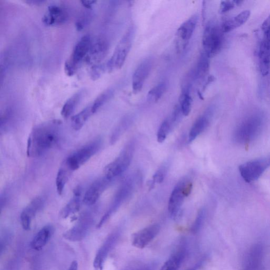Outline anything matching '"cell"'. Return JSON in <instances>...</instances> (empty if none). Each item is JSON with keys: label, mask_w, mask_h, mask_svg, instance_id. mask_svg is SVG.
<instances>
[{"label": "cell", "mask_w": 270, "mask_h": 270, "mask_svg": "<svg viewBox=\"0 0 270 270\" xmlns=\"http://www.w3.org/2000/svg\"><path fill=\"white\" fill-rule=\"evenodd\" d=\"M62 122L54 120L42 123L31 133L27 142V155L38 157L57 145L61 136Z\"/></svg>", "instance_id": "cell-1"}, {"label": "cell", "mask_w": 270, "mask_h": 270, "mask_svg": "<svg viewBox=\"0 0 270 270\" xmlns=\"http://www.w3.org/2000/svg\"><path fill=\"white\" fill-rule=\"evenodd\" d=\"M223 34L221 28L216 23H208L202 35V44L204 53L213 58L220 52L223 44Z\"/></svg>", "instance_id": "cell-2"}, {"label": "cell", "mask_w": 270, "mask_h": 270, "mask_svg": "<svg viewBox=\"0 0 270 270\" xmlns=\"http://www.w3.org/2000/svg\"><path fill=\"white\" fill-rule=\"evenodd\" d=\"M92 40L89 35L83 36L75 44L69 59L65 64V71L67 75H73L79 68V66L89 53Z\"/></svg>", "instance_id": "cell-3"}, {"label": "cell", "mask_w": 270, "mask_h": 270, "mask_svg": "<svg viewBox=\"0 0 270 270\" xmlns=\"http://www.w3.org/2000/svg\"><path fill=\"white\" fill-rule=\"evenodd\" d=\"M134 33V28L132 27L125 34L106 65L108 71L113 72L122 68L130 52Z\"/></svg>", "instance_id": "cell-4"}, {"label": "cell", "mask_w": 270, "mask_h": 270, "mask_svg": "<svg viewBox=\"0 0 270 270\" xmlns=\"http://www.w3.org/2000/svg\"><path fill=\"white\" fill-rule=\"evenodd\" d=\"M263 125V116L259 114L252 115L238 127L235 131L234 138L240 143L249 142L258 136Z\"/></svg>", "instance_id": "cell-5"}, {"label": "cell", "mask_w": 270, "mask_h": 270, "mask_svg": "<svg viewBox=\"0 0 270 270\" xmlns=\"http://www.w3.org/2000/svg\"><path fill=\"white\" fill-rule=\"evenodd\" d=\"M134 150V143L132 142L125 147L119 156L105 167L104 170L105 177L113 180L128 170L132 162Z\"/></svg>", "instance_id": "cell-6"}, {"label": "cell", "mask_w": 270, "mask_h": 270, "mask_svg": "<svg viewBox=\"0 0 270 270\" xmlns=\"http://www.w3.org/2000/svg\"><path fill=\"white\" fill-rule=\"evenodd\" d=\"M101 146L100 139L93 141L74 152L66 159L65 164L71 171L77 170L97 153Z\"/></svg>", "instance_id": "cell-7"}, {"label": "cell", "mask_w": 270, "mask_h": 270, "mask_svg": "<svg viewBox=\"0 0 270 270\" xmlns=\"http://www.w3.org/2000/svg\"><path fill=\"white\" fill-rule=\"evenodd\" d=\"M270 166V156L244 163L240 166L239 171L245 181L251 183L259 179Z\"/></svg>", "instance_id": "cell-8"}, {"label": "cell", "mask_w": 270, "mask_h": 270, "mask_svg": "<svg viewBox=\"0 0 270 270\" xmlns=\"http://www.w3.org/2000/svg\"><path fill=\"white\" fill-rule=\"evenodd\" d=\"M192 183L187 180L180 181L173 191L168 202V211L172 216L178 214L186 197L191 193Z\"/></svg>", "instance_id": "cell-9"}, {"label": "cell", "mask_w": 270, "mask_h": 270, "mask_svg": "<svg viewBox=\"0 0 270 270\" xmlns=\"http://www.w3.org/2000/svg\"><path fill=\"white\" fill-rule=\"evenodd\" d=\"M262 29L264 36L260 45L259 57L260 72L265 77L270 69V16L265 21Z\"/></svg>", "instance_id": "cell-10"}, {"label": "cell", "mask_w": 270, "mask_h": 270, "mask_svg": "<svg viewBox=\"0 0 270 270\" xmlns=\"http://www.w3.org/2000/svg\"><path fill=\"white\" fill-rule=\"evenodd\" d=\"M198 15H193L185 21L176 32V47L177 51L181 53L187 47L195 31L198 22Z\"/></svg>", "instance_id": "cell-11"}, {"label": "cell", "mask_w": 270, "mask_h": 270, "mask_svg": "<svg viewBox=\"0 0 270 270\" xmlns=\"http://www.w3.org/2000/svg\"><path fill=\"white\" fill-rule=\"evenodd\" d=\"M133 189V181L131 179L126 181L116 193L113 203L102 218L100 219L98 227L102 226L110 217L120 207L124 202L130 196Z\"/></svg>", "instance_id": "cell-12"}, {"label": "cell", "mask_w": 270, "mask_h": 270, "mask_svg": "<svg viewBox=\"0 0 270 270\" xmlns=\"http://www.w3.org/2000/svg\"><path fill=\"white\" fill-rule=\"evenodd\" d=\"M153 65V58L149 57L142 61L135 70L133 74L132 81L133 90L135 94H137L142 90Z\"/></svg>", "instance_id": "cell-13"}, {"label": "cell", "mask_w": 270, "mask_h": 270, "mask_svg": "<svg viewBox=\"0 0 270 270\" xmlns=\"http://www.w3.org/2000/svg\"><path fill=\"white\" fill-rule=\"evenodd\" d=\"M158 224H153L144 228L132 235V245L135 248L142 249L153 240L159 232Z\"/></svg>", "instance_id": "cell-14"}, {"label": "cell", "mask_w": 270, "mask_h": 270, "mask_svg": "<svg viewBox=\"0 0 270 270\" xmlns=\"http://www.w3.org/2000/svg\"><path fill=\"white\" fill-rule=\"evenodd\" d=\"M112 181L104 177L93 183L84 194L83 203L87 205L95 204Z\"/></svg>", "instance_id": "cell-15"}, {"label": "cell", "mask_w": 270, "mask_h": 270, "mask_svg": "<svg viewBox=\"0 0 270 270\" xmlns=\"http://www.w3.org/2000/svg\"><path fill=\"white\" fill-rule=\"evenodd\" d=\"M108 50V44L104 38H98L92 44L85 61L92 66L100 64L106 57Z\"/></svg>", "instance_id": "cell-16"}, {"label": "cell", "mask_w": 270, "mask_h": 270, "mask_svg": "<svg viewBox=\"0 0 270 270\" xmlns=\"http://www.w3.org/2000/svg\"><path fill=\"white\" fill-rule=\"evenodd\" d=\"M92 223V219L84 216L80 221L70 230L64 234V237L71 241H79L87 235Z\"/></svg>", "instance_id": "cell-17"}, {"label": "cell", "mask_w": 270, "mask_h": 270, "mask_svg": "<svg viewBox=\"0 0 270 270\" xmlns=\"http://www.w3.org/2000/svg\"><path fill=\"white\" fill-rule=\"evenodd\" d=\"M43 205V200L37 197L33 199L24 209L20 216L21 223L24 230L28 231L30 229L33 218L35 217Z\"/></svg>", "instance_id": "cell-18"}, {"label": "cell", "mask_w": 270, "mask_h": 270, "mask_svg": "<svg viewBox=\"0 0 270 270\" xmlns=\"http://www.w3.org/2000/svg\"><path fill=\"white\" fill-rule=\"evenodd\" d=\"M67 20V15L62 7L56 5L48 6V12L42 17V21L48 26L63 24Z\"/></svg>", "instance_id": "cell-19"}, {"label": "cell", "mask_w": 270, "mask_h": 270, "mask_svg": "<svg viewBox=\"0 0 270 270\" xmlns=\"http://www.w3.org/2000/svg\"><path fill=\"white\" fill-rule=\"evenodd\" d=\"M213 110V108H209L205 114L199 118L194 124L189 134V142H192L195 140L207 128L212 115Z\"/></svg>", "instance_id": "cell-20"}, {"label": "cell", "mask_w": 270, "mask_h": 270, "mask_svg": "<svg viewBox=\"0 0 270 270\" xmlns=\"http://www.w3.org/2000/svg\"><path fill=\"white\" fill-rule=\"evenodd\" d=\"M250 15V11L244 10L233 18L227 20L221 26L222 32L227 33L240 27L248 20Z\"/></svg>", "instance_id": "cell-21"}, {"label": "cell", "mask_w": 270, "mask_h": 270, "mask_svg": "<svg viewBox=\"0 0 270 270\" xmlns=\"http://www.w3.org/2000/svg\"><path fill=\"white\" fill-rule=\"evenodd\" d=\"M53 233V229L52 226L46 225L42 227L32 240L31 243V248L36 251H40L43 249Z\"/></svg>", "instance_id": "cell-22"}, {"label": "cell", "mask_w": 270, "mask_h": 270, "mask_svg": "<svg viewBox=\"0 0 270 270\" xmlns=\"http://www.w3.org/2000/svg\"><path fill=\"white\" fill-rule=\"evenodd\" d=\"M115 242L114 235L109 237L97 253L94 261L95 270H103L105 260Z\"/></svg>", "instance_id": "cell-23"}, {"label": "cell", "mask_w": 270, "mask_h": 270, "mask_svg": "<svg viewBox=\"0 0 270 270\" xmlns=\"http://www.w3.org/2000/svg\"><path fill=\"white\" fill-rule=\"evenodd\" d=\"M81 205V192L79 188L75 189L70 201L62 209L61 216L66 218L78 212Z\"/></svg>", "instance_id": "cell-24"}, {"label": "cell", "mask_w": 270, "mask_h": 270, "mask_svg": "<svg viewBox=\"0 0 270 270\" xmlns=\"http://www.w3.org/2000/svg\"><path fill=\"white\" fill-rule=\"evenodd\" d=\"M84 93V90H80L67 100L61 112V115L64 118H68L71 115L82 99Z\"/></svg>", "instance_id": "cell-25"}, {"label": "cell", "mask_w": 270, "mask_h": 270, "mask_svg": "<svg viewBox=\"0 0 270 270\" xmlns=\"http://www.w3.org/2000/svg\"><path fill=\"white\" fill-rule=\"evenodd\" d=\"M209 70V58L202 53L199 59L194 78L199 82L203 81L208 75Z\"/></svg>", "instance_id": "cell-26"}, {"label": "cell", "mask_w": 270, "mask_h": 270, "mask_svg": "<svg viewBox=\"0 0 270 270\" xmlns=\"http://www.w3.org/2000/svg\"><path fill=\"white\" fill-rule=\"evenodd\" d=\"M92 114V105H90L73 116L71 118L72 129L76 131L81 130Z\"/></svg>", "instance_id": "cell-27"}, {"label": "cell", "mask_w": 270, "mask_h": 270, "mask_svg": "<svg viewBox=\"0 0 270 270\" xmlns=\"http://www.w3.org/2000/svg\"><path fill=\"white\" fill-rule=\"evenodd\" d=\"M72 171L66 165L64 164L59 169L56 180V188L57 192L59 196H62L64 191L65 185L68 180L70 173Z\"/></svg>", "instance_id": "cell-28"}, {"label": "cell", "mask_w": 270, "mask_h": 270, "mask_svg": "<svg viewBox=\"0 0 270 270\" xmlns=\"http://www.w3.org/2000/svg\"><path fill=\"white\" fill-rule=\"evenodd\" d=\"M183 258L184 252H177L166 262L160 270H178Z\"/></svg>", "instance_id": "cell-29"}, {"label": "cell", "mask_w": 270, "mask_h": 270, "mask_svg": "<svg viewBox=\"0 0 270 270\" xmlns=\"http://www.w3.org/2000/svg\"><path fill=\"white\" fill-rule=\"evenodd\" d=\"M114 91L112 89H107L98 96L94 102L91 104L93 114L96 113L98 110L103 106L113 96Z\"/></svg>", "instance_id": "cell-30"}, {"label": "cell", "mask_w": 270, "mask_h": 270, "mask_svg": "<svg viewBox=\"0 0 270 270\" xmlns=\"http://www.w3.org/2000/svg\"><path fill=\"white\" fill-rule=\"evenodd\" d=\"M166 90V82H162L158 83L148 92L147 95L148 100L149 102H157L163 96Z\"/></svg>", "instance_id": "cell-31"}, {"label": "cell", "mask_w": 270, "mask_h": 270, "mask_svg": "<svg viewBox=\"0 0 270 270\" xmlns=\"http://www.w3.org/2000/svg\"><path fill=\"white\" fill-rule=\"evenodd\" d=\"M193 100L190 95V92H182L180 98V107L182 114L185 116L190 115L192 107Z\"/></svg>", "instance_id": "cell-32"}, {"label": "cell", "mask_w": 270, "mask_h": 270, "mask_svg": "<svg viewBox=\"0 0 270 270\" xmlns=\"http://www.w3.org/2000/svg\"><path fill=\"white\" fill-rule=\"evenodd\" d=\"M172 126L170 120L167 119L164 121L160 126L157 133V137L158 142L162 143L165 140L168 133L171 130Z\"/></svg>", "instance_id": "cell-33"}, {"label": "cell", "mask_w": 270, "mask_h": 270, "mask_svg": "<svg viewBox=\"0 0 270 270\" xmlns=\"http://www.w3.org/2000/svg\"><path fill=\"white\" fill-rule=\"evenodd\" d=\"M167 170L166 166L164 165L161 168H160L154 175L153 180L149 181V183L148 184L149 187L153 188L155 183L159 184L162 183L165 179Z\"/></svg>", "instance_id": "cell-34"}, {"label": "cell", "mask_w": 270, "mask_h": 270, "mask_svg": "<svg viewBox=\"0 0 270 270\" xmlns=\"http://www.w3.org/2000/svg\"><path fill=\"white\" fill-rule=\"evenodd\" d=\"M106 68V66L98 64L92 66L90 70V77L92 80H96L98 79L103 72Z\"/></svg>", "instance_id": "cell-35"}, {"label": "cell", "mask_w": 270, "mask_h": 270, "mask_svg": "<svg viewBox=\"0 0 270 270\" xmlns=\"http://www.w3.org/2000/svg\"><path fill=\"white\" fill-rule=\"evenodd\" d=\"M241 1H223L221 2L219 7V12L224 13L233 9L235 5L239 4Z\"/></svg>", "instance_id": "cell-36"}, {"label": "cell", "mask_w": 270, "mask_h": 270, "mask_svg": "<svg viewBox=\"0 0 270 270\" xmlns=\"http://www.w3.org/2000/svg\"><path fill=\"white\" fill-rule=\"evenodd\" d=\"M204 214V210L202 209H201L199 212L196 222L194 224L193 231L196 232L200 229L202 221H203Z\"/></svg>", "instance_id": "cell-37"}, {"label": "cell", "mask_w": 270, "mask_h": 270, "mask_svg": "<svg viewBox=\"0 0 270 270\" xmlns=\"http://www.w3.org/2000/svg\"><path fill=\"white\" fill-rule=\"evenodd\" d=\"M97 1H81V3L84 7L87 8H91L93 4H94Z\"/></svg>", "instance_id": "cell-38"}, {"label": "cell", "mask_w": 270, "mask_h": 270, "mask_svg": "<svg viewBox=\"0 0 270 270\" xmlns=\"http://www.w3.org/2000/svg\"><path fill=\"white\" fill-rule=\"evenodd\" d=\"M75 28L78 31H81L84 28V23L82 21H78L75 23Z\"/></svg>", "instance_id": "cell-39"}, {"label": "cell", "mask_w": 270, "mask_h": 270, "mask_svg": "<svg viewBox=\"0 0 270 270\" xmlns=\"http://www.w3.org/2000/svg\"><path fill=\"white\" fill-rule=\"evenodd\" d=\"M78 264L77 261H73L68 270H78Z\"/></svg>", "instance_id": "cell-40"}]
</instances>
